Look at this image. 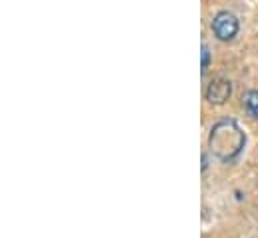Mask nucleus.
Returning <instances> with one entry per match:
<instances>
[{
  "label": "nucleus",
  "instance_id": "f257e3e1",
  "mask_svg": "<svg viewBox=\"0 0 258 238\" xmlns=\"http://www.w3.org/2000/svg\"><path fill=\"white\" fill-rule=\"evenodd\" d=\"M246 146V134L234 118H220L208 134L210 152L224 164H232L238 160Z\"/></svg>",
  "mask_w": 258,
  "mask_h": 238
},
{
  "label": "nucleus",
  "instance_id": "f03ea898",
  "mask_svg": "<svg viewBox=\"0 0 258 238\" xmlns=\"http://www.w3.org/2000/svg\"><path fill=\"white\" fill-rule=\"evenodd\" d=\"M210 30L212 34L220 40V42H232L240 30V22L236 18L234 12L230 10H220L214 14L212 22H210Z\"/></svg>",
  "mask_w": 258,
  "mask_h": 238
},
{
  "label": "nucleus",
  "instance_id": "7ed1b4c3",
  "mask_svg": "<svg viewBox=\"0 0 258 238\" xmlns=\"http://www.w3.org/2000/svg\"><path fill=\"white\" fill-rule=\"evenodd\" d=\"M230 94H232V82L228 78H224V76L212 78L210 84L206 86V92H204L208 104H214V106L224 104L230 98Z\"/></svg>",
  "mask_w": 258,
  "mask_h": 238
},
{
  "label": "nucleus",
  "instance_id": "20e7f679",
  "mask_svg": "<svg viewBox=\"0 0 258 238\" xmlns=\"http://www.w3.org/2000/svg\"><path fill=\"white\" fill-rule=\"evenodd\" d=\"M242 106H244V110H246L248 116L258 120V90H248L242 96Z\"/></svg>",
  "mask_w": 258,
  "mask_h": 238
},
{
  "label": "nucleus",
  "instance_id": "39448f33",
  "mask_svg": "<svg viewBox=\"0 0 258 238\" xmlns=\"http://www.w3.org/2000/svg\"><path fill=\"white\" fill-rule=\"evenodd\" d=\"M200 52H202V62H200V70H202V74L208 70V66H210V56H212V52H210V48H208V44H204L202 42V46H200Z\"/></svg>",
  "mask_w": 258,
  "mask_h": 238
}]
</instances>
